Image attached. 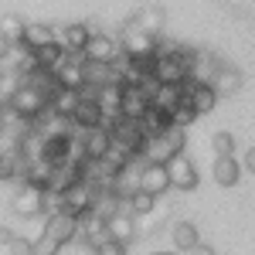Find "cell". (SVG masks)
<instances>
[{"instance_id": "cell-1", "label": "cell", "mask_w": 255, "mask_h": 255, "mask_svg": "<svg viewBox=\"0 0 255 255\" xmlns=\"http://www.w3.org/2000/svg\"><path fill=\"white\" fill-rule=\"evenodd\" d=\"M109 133H113L116 150H123L126 157H139V153H143V146H146L143 123H136V119H116V123L109 126Z\"/></svg>"}, {"instance_id": "cell-2", "label": "cell", "mask_w": 255, "mask_h": 255, "mask_svg": "<svg viewBox=\"0 0 255 255\" xmlns=\"http://www.w3.org/2000/svg\"><path fill=\"white\" fill-rule=\"evenodd\" d=\"M99 184H89V180H79L68 194H65V215H72V218H85L92 208H96V197H99Z\"/></svg>"}, {"instance_id": "cell-3", "label": "cell", "mask_w": 255, "mask_h": 255, "mask_svg": "<svg viewBox=\"0 0 255 255\" xmlns=\"http://www.w3.org/2000/svg\"><path fill=\"white\" fill-rule=\"evenodd\" d=\"M79 146H82V157H85V160H96V163H99V160H106L113 150H116L109 126H96V129H89V133H82Z\"/></svg>"}, {"instance_id": "cell-4", "label": "cell", "mask_w": 255, "mask_h": 255, "mask_svg": "<svg viewBox=\"0 0 255 255\" xmlns=\"http://www.w3.org/2000/svg\"><path fill=\"white\" fill-rule=\"evenodd\" d=\"M157 44L160 41L150 38L146 31H139L133 20L123 27V51H126L129 58H150V55H157Z\"/></svg>"}, {"instance_id": "cell-5", "label": "cell", "mask_w": 255, "mask_h": 255, "mask_svg": "<svg viewBox=\"0 0 255 255\" xmlns=\"http://www.w3.org/2000/svg\"><path fill=\"white\" fill-rule=\"evenodd\" d=\"M150 109H153V99L143 92V85H123V119H143L150 116Z\"/></svg>"}, {"instance_id": "cell-6", "label": "cell", "mask_w": 255, "mask_h": 255, "mask_svg": "<svg viewBox=\"0 0 255 255\" xmlns=\"http://www.w3.org/2000/svg\"><path fill=\"white\" fill-rule=\"evenodd\" d=\"M85 58L89 65H116L123 58V48L109 34H92V41L85 44Z\"/></svg>"}, {"instance_id": "cell-7", "label": "cell", "mask_w": 255, "mask_h": 255, "mask_svg": "<svg viewBox=\"0 0 255 255\" xmlns=\"http://www.w3.org/2000/svg\"><path fill=\"white\" fill-rule=\"evenodd\" d=\"M184 99L191 102V109H194L197 116H208V113L215 109V102H218V92H215V85H208V82L187 79L184 82Z\"/></svg>"}, {"instance_id": "cell-8", "label": "cell", "mask_w": 255, "mask_h": 255, "mask_svg": "<svg viewBox=\"0 0 255 255\" xmlns=\"http://www.w3.org/2000/svg\"><path fill=\"white\" fill-rule=\"evenodd\" d=\"M14 215H20V218L44 215V191L31 187V184H20L14 191Z\"/></svg>"}, {"instance_id": "cell-9", "label": "cell", "mask_w": 255, "mask_h": 255, "mask_svg": "<svg viewBox=\"0 0 255 255\" xmlns=\"http://www.w3.org/2000/svg\"><path fill=\"white\" fill-rule=\"evenodd\" d=\"M174 184H170V174H167V163H143V174H139V191L146 194H167Z\"/></svg>"}, {"instance_id": "cell-10", "label": "cell", "mask_w": 255, "mask_h": 255, "mask_svg": "<svg viewBox=\"0 0 255 255\" xmlns=\"http://www.w3.org/2000/svg\"><path fill=\"white\" fill-rule=\"evenodd\" d=\"M167 174H170V184H174L177 191H194L197 187V170H194V163L184 157V153L167 163Z\"/></svg>"}, {"instance_id": "cell-11", "label": "cell", "mask_w": 255, "mask_h": 255, "mask_svg": "<svg viewBox=\"0 0 255 255\" xmlns=\"http://www.w3.org/2000/svg\"><path fill=\"white\" fill-rule=\"evenodd\" d=\"M106 232H109V238H113V242H119V245H129V242L136 238L139 225H136V218L129 215V211H123V215L109 218V225H106Z\"/></svg>"}, {"instance_id": "cell-12", "label": "cell", "mask_w": 255, "mask_h": 255, "mask_svg": "<svg viewBox=\"0 0 255 255\" xmlns=\"http://www.w3.org/2000/svg\"><path fill=\"white\" fill-rule=\"evenodd\" d=\"M92 34H99V31H92L89 24H65L58 41L68 48V51H85V44L92 41Z\"/></svg>"}, {"instance_id": "cell-13", "label": "cell", "mask_w": 255, "mask_h": 255, "mask_svg": "<svg viewBox=\"0 0 255 255\" xmlns=\"http://www.w3.org/2000/svg\"><path fill=\"white\" fill-rule=\"evenodd\" d=\"M180 102H184V85H160L157 92H153V109L167 113L170 119H174Z\"/></svg>"}, {"instance_id": "cell-14", "label": "cell", "mask_w": 255, "mask_h": 255, "mask_svg": "<svg viewBox=\"0 0 255 255\" xmlns=\"http://www.w3.org/2000/svg\"><path fill=\"white\" fill-rule=\"evenodd\" d=\"M211 174H215V184H218V187H235L238 177H242V163H238L235 157H218Z\"/></svg>"}, {"instance_id": "cell-15", "label": "cell", "mask_w": 255, "mask_h": 255, "mask_svg": "<svg viewBox=\"0 0 255 255\" xmlns=\"http://www.w3.org/2000/svg\"><path fill=\"white\" fill-rule=\"evenodd\" d=\"M163 20H167L163 7H143L136 17H133V24H136L139 31H146L150 38H157L160 31H163Z\"/></svg>"}, {"instance_id": "cell-16", "label": "cell", "mask_w": 255, "mask_h": 255, "mask_svg": "<svg viewBox=\"0 0 255 255\" xmlns=\"http://www.w3.org/2000/svg\"><path fill=\"white\" fill-rule=\"evenodd\" d=\"M34 61H38V68H44V72H58L61 65H65V44L61 41L44 44L41 51H34Z\"/></svg>"}, {"instance_id": "cell-17", "label": "cell", "mask_w": 255, "mask_h": 255, "mask_svg": "<svg viewBox=\"0 0 255 255\" xmlns=\"http://www.w3.org/2000/svg\"><path fill=\"white\" fill-rule=\"evenodd\" d=\"M24 170H27L24 150H17V153H0V180H24Z\"/></svg>"}, {"instance_id": "cell-18", "label": "cell", "mask_w": 255, "mask_h": 255, "mask_svg": "<svg viewBox=\"0 0 255 255\" xmlns=\"http://www.w3.org/2000/svg\"><path fill=\"white\" fill-rule=\"evenodd\" d=\"M211 85H215L218 96H235L238 89H242V72H238V68H232V65H221Z\"/></svg>"}, {"instance_id": "cell-19", "label": "cell", "mask_w": 255, "mask_h": 255, "mask_svg": "<svg viewBox=\"0 0 255 255\" xmlns=\"http://www.w3.org/2000/svg\"><path fill=\"white\" fill-rule=\"evenodd\" d=\"M24 34H27V24H24L17 14H3V17H0V38L7 41L10 48L24 44Z\"/></svg>"}, {"instance_id": "cell-20", "label": "cell", "mask_w": 255, "mask_h": 255, "mask_svg": "<svg viewBox=\"0 0 255 255\" xmlns=\"http://www.w3.org/2000/svg\"><path fill=\"white\" fill-rule=\"evenodd\" d=\"M55 75H58V85L65 89V92H82V89H85V68H82V65L65 61Z\"/></svg>"}, {"instance_id": "cell-21", "label": "cell", "mask_w": 255, "mask_h": 255, "mask_svg": "<svg viewBox=\"0 0 255 255\" xmlns=\"http://www.w3.org/2000/svg\"><path fill=\"white\" fill-rule=\"evenodd\" d=\"M51 41H58V34L51 31V24H27V34H24V48L27 51H41Z\"/></svg>"}, {"instance_id": "cell-22", "label": "cell", "mask_w": 255, "mask_h": 255, "mask_svg": "<svg viewBox=\"0 0 255 255\" xmlns=\"http://www.w3.org/2000/svg\"><path fill=\"white\" fill-rule=\"evenodd\" d=\"M174 245H177V252H191V249H197V245H201L197 225H191V221H177L174 225Z\"/></svg>"}, {"instance_id": "cell-23", "label": "cell", "mask_w": 255, "mask_h": 255, "mask_svg": "<svg viewBox=\"0 0 255 255\" xmlns=\"http://www.w3.org/2000/svg\"><path fill=\"white\" fill-rule=\"evenodd\" d=\"M79 102H82L79 92H65V89H61L58 96L51 99V113H55L58 119H72V116H75V109H79Z\"/></svg>"}, {"instance_id": "cell-24", "label": "cell", "mask_w": 255, "mask_h": 255, "mask_svg": "<svg viewBox=\"0 0 255 255\" xmlns=\"http://www.w3.org/2000/svg\"><path fill=\"white\" fill-rule=\"evenodd\" d=\"M126 211H129L133 218H150L153 211H157V197L146 194V191H136V194L126 201Z\"/></svg>"}, {"instance_id": "cell-25", "label": "cell", "mask_w": 255, "mask_h": 255, "mask_svg": "<svg viewBox=\"0 0 255 255\" xmlns=\"http://www.w3.org/2000/svg\"><path fill=\"white\" fill-rule=\"evenodd\" d=\"M211 146H215L218 157H232V153H235V136H232V133H225V129H218L215 139H211Z\"/></svg>"}, {"instance_id": "cell-26", "label": "cell", "mask_w": 255, "mask_h": 255, "mask_svg": "<svg viewBox=\"0 0 255 255\" xmlns=\"http://www.w3.org/2000/svg\"><path fill=\"white\" fill-rule=\"evenodd\" d=\"M194 119H197V113H194V109H191V102L184 99V102L177 106V113H174V126H180V129H184V126H191Z\"/></svg>"}, {"instance_id": "cell-27", "label": "cell", "mask_w": 255, "mask_h": 255, "mask_svg": "<svg viewBox=\"0 0 255 255\" xmlns=\"http://www.w3.org/2000/svg\"><path fill=\"white\" fill-rule=\"evenodd\" d=\"M92 255H126V245H119V242H113V238H106V242H99L96 249H92Z\"/></svg>"}, {"instance_id": "cell-28", "label": "cell", "mask_w": 255, "mask_h": 255, "mask_svg": "<svg viewBox=\"0 0 255 255\" xmlns=\"http://www.w3.org/2000/svg\"><path fill=\"white\" fill-rule=\"evenodd\" d=\"M10 255H34V242H27V238H14V245H10Z\"/></svg>"}, {"instance_id": "cell-29", "label": "cell", "mask_w": 255, "mask_h": 255, "mask_svg": "<svg viewBox=\"0 0 255 255\" xmlns=\"http://www.w3.org/2000/svg\"><path fill=\"white\" fill-rule=\"evenodd\" d=\"M14 232H10V228H3V225H0V245H7V249H10V245H14Z\"/></svg>"}, {"instance_id": "cell-30", "label": "cell", "mask_w": 255, "mask_h": 255, "mask_svg": "<svg viewBox=\"0 0 255 255\" xmlns=\"http://www.w3.org/2000/svg\"><path fill=\"white\" fill-rule=\"evenodd\" d=\"M187 255H215V249H211L208 242H201V245H197V249H191Z\"/></svg>"}, {"instance_id": "cell-31", "label": "cell", "mask_w": 255, "mask_h": 255, "mask_svg": "<svg viewBox=\"0 0 255 255\" xmlns=\"http://www.w3.org/2000/svg\"><path fill=\"white\" fill-rule=\"evenodd\" d=\"M242 163H245V170H249V174H255V146L245 153V160H242Z\"/></svg>"}, {"instance_id": "cell-32", "label": "cell", "mask_w": 255, "mask_h": 255, "mask_svg": "<svg viewBox=\"0 0 255 255\" xmlns=\"http://www.w3.org/2000/svg\"><path fill=\"white\" fill-rule=\"evenodd\" d=\"M153 255H180V252H153Z\"/></svg>"}]
</instances>
